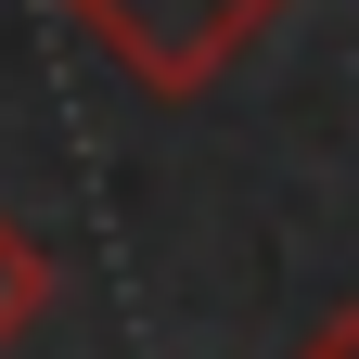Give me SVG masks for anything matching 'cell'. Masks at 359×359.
Wrapping results in <instances>:
<instances>
[{"mask_svg": "<svg viewBox=\"0 0 359 359\" xmlns=\"http://www.w3.org/2000/svg\"><path fill=\"white\" fill-rule=\"evenodd\" d=\"M65 13L103 39V52L154 90V103H205L218 77H231L269 26L295 13V0H65Z\"/></svg>", "mask_w": 359, "mask_h": 359, "instance_id": "cell-1", "label": "cell"}, {"mask_svg": "<svg viewBox=\"0 0 359 359\" xmlns=\"http://www.w3.org/2000/svg\"><path fill=\"white\" fill-rule=\"evenodd\" d=\"M39 321H52V257H39L26 218H0V359H13Z\"/></svg>", "mask_w": 359, "mask_h": 359, "instance_id": "cell-2", "label": "cell"}, {"mask_svg": "<svg viewBox=\"0 0 359 359\" xmlns=\"http://www.w3.org/2000/svg\"><path fill=\"white\" fill-rule=\"evenodd\" d=\"M295 359H359V295H346V308H321V321L295 334Z\"/></svg>", "mask_w": 359, "mask_h": 359, "instance_id": "cell-3", "label": "cell"}]
</instances>
